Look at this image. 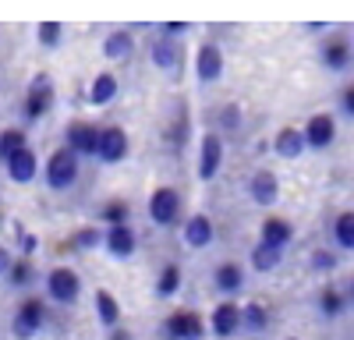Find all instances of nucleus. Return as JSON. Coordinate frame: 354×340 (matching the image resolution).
Returning a JSON list of instances; mask_svg holds the SVG:
<instances>
[{
  "instance_id": "nucleus-1",
  "label": "nucleus",
  "mask_w": 354,
  "mask_h": 340,
  "mask_svg": "<svg viewBox=\"0 0 354 340\" xmlns=\"http://www.w3.org/2000/svg\"><path fill=\"white\" fill-rule=\"evenodd\" d=\"M57 103V89H53V78L46 71L32 75L25 85V96H21V124H39L46 113Z\"/></svg>"
},
{
  "instance_id": "nucleus-2",
  "label": "nucleus",
  "mask_w": 354,
  "mask_h": 340,
  "mask_svg": "<svg viewBox=\"0 0 354 340\" xmlns=\"http://www.w3.org/2000/svg\"><path fill=\"white\" fill-rule=\"evenodd\" d=\"M78 174H82V156L71 149V146H61L53 149L50 160L43 163V181L50 191H68L78 185Z\"/></svg>"
},
{
  "instance_id": "nucleus-3",
  "label": "nucleus",
  "mask_w": 354,
  "mask_h": 340,
  "mask_svg": "<svg viewBox=\"0 0 354 340\" xmlns=\"http://www.w3.org/2000/svg\"><path fill=\"white\" fill-rule=\"evenodd\" d=\"M319 64L330 75H347L354 68V39H347L340 28H330L319 39Z\"/></svg>"
},
{
  "instance_id": "nucleus-4",
  "label": "nucleus",
  "mask_w": 354,
  "mask_h": 340,
  "mask_svg": "<svg viewBox=\"0 0 354 340\" xmlns=\"http://www.w3.org/2000/svg\"><path fill=\"white\" fill-rule=\"evenodd\" d=\"M46 319H50V312H46L43 298H21L15 316H11V337L15 340H36L43 333Z\"/></svg>"
},
{
  "instance_id": "nucleus-5",
  "label": "nucleus",
  "mask_w": 354,
  "mask_h": 340,
  "mask_svg": "<svg viewBox=\"0 0 354 340\" xmlns=\"http://www.w3.org/2000/svg\"><path fill=\"white\" fill-rule=\"evenodd\" d=\"M209 333V319H202L195 308H177L163 319L160 337L163 340H205Z\"/></svg>"
},
{
  "instance_id": "nucleus-6",
  "label": "nucleus",
  "mask_w": 354,
  "mask_h": 340,
  "mask_svg": "<svg viewBox=\"0 0 354 340\" xmlns=\"http://www.w3.org/2000/svg\"><path fill=\"white\" fill-rule=\"evenodd\" d=\"M145 209H149L153 227H160V231H170V227L181 223V191L170 188V185H160V188H153L149 206H145Z\"/></svg>"
},
{
  "instance_id": "nucleus-7",
  "label": "nucleus",
  "mask_w": 354,
  "mask_h": 340,
  "mask_svg": "<svg viewBox=\"0 0 354 340\" xmlns=\"http://www.w3.org/2000/svg\"><path fill=\"white\" fill-rule=\"evenodd\" d=\"M43 283H46V298L53 305L68 308V305H78V298H82V276L71 266H53Z\"/></svg>"
},
{
  "instance_id": "nucleus-8",
  "label": "nucleus",
  "mask_w": 354,
  "mask_h": 340,
  "mask_svg": "<svg viewBox=\"0 0 354 340\" xmlns=\"http://www.w3.org/2000/svg\"><path fill=\"white\" fill-rule=\"evenodd\" d=\"M149 61L156 71H167V75H181V64H185V46L177 36L170 32H156L149 39Z\"/></svg>"
},
{
  "instance_id": "nucleus-9",
  "label": "nucleus",
  "mask_w": 354,
  "mask_h": 340,
  "mask_svg": "<svg viewBox=\"0 0 354 340\" xmlns=\"http://www.w3.org/2000/svg\"><path fill=\"white\" fill-rule=\"evenodd\" d=\"M227 160V146H223V135L220 131H205L198 138V181H216L220 170Z\"/></svg>"
},
{
  "instance_id": "nucleus-10",
  "label": "nucleus",
  "mask_w": 354,
  "mask_h": 340,
  "mask_svg": "<svg viewBox=\"0 0 354 340\" xmlns=\"http://www.w3.org/2000/svg\"><path fill=\"white\" fill-rule=\"evenodd\" d=\"M241 330H245V323H241V305L234 301V298L216 301L213 312H209V333H213L216 340H234Z\"/></svg>"
},
{
  "instance_id": "nucleus-11",
  "label": "nucleus",
  "mask_w": 354,
  "mask_h": 340,
  "mask_svg": "<svg viewBox=\"0 0 354 340\" xmlns=\"http://www.w3.org/2000/svg\"><path fill=\"white\" fill-rule=\"evenodd\" d=\"M223 71H227V61H223L220 43H213V39L198 43V50H195V78L202 85H216L223 78Z\"/></svg>"
},
{
  "instance_id": "nucleus-12",
  "label": "nucleus",
  "mask_w": 354,
  "mask_h": 340,
  "mask_svg": "<svg viewBox=\"0 0 354 340\" xmlns=\"http://www.w3.org/2000/svg\"><path fill=\"white\" fill-rule=\"evenodd\" d=\"M128 153H131V138H128V131H124V128H117V124H106V128L100 131L96 160L106 163V167H113V163H124Z\"/></svg>"
},
{
  "instance_id": "nucleus-13",
  "label": "nucleus",
  "mask_w": 354,
  "mask_h": 340,
  "mask_svg": "<svg viewBox=\"0 0 354 340\" xmlns=\"http://www.w3.org/2000/svg\"><path fill=\"white\" fill-rule=\"evenodd\" d=\"M305 142H308L312 153H326L337 142V117L333 113H326V110L312 113V117L305 121Z\"/></svg>"
},
{
  "instance_id": "nucleus-14",
  "label": "nucleus",
  "mask_w": 354,
  "mask_h": 340,
  "mask_svg": "<svg viewBox=\"0 0 354 340\" xmlns=\"http://www.w3.org/2000/svg\"><path fill=\"white\" fill-rule=\"evenodd\" d=\"M213 238H216V223H213V216H205V213H192V216L181 223V241H185V248H192V252L209 248V245H213Z\"/></svg>"
},
{
  "instance_id": "nucleus-15",
  "label": "nucleus",
  "mask_w": 354,
  "mask_h": 340,
  "mask_svg": "<svg viewBox=\"0 0 354 340\" xmlns=\"http://www.w3.org/2000/svg\"><path fill=\"white\" fill-rule=\"evenodd\" d=\"M188 135H192V113H188V103H185V100H177V103H174V117H170V124L163 128V146L177 156V153L188 146Z\"/></svg>"
},
{
  "instance_id": "nucleus-16",
  "label": "nucleus",
  "mask_w": 354,
  "mask_h": 340,
  "mask_svg": "<svg viewBox=\"0 0 354 340\" xmlns=\"http://www.w3.org/2000/svg\"><path fill=\"white\" fill-rule=\"evenodd\" d=\"M103 248H106V255H110V259H117V263L131 259V255L138 252V234H135V227H131V223H117V227H106Z\"/></svg>"
},
{
  "instance_id": "nucleus-17",
  "label": "nucleus",
  "mask_w": 354,
  "mask_h": 340,
  "mask_svg": "<svg viewBox=\"0 0 354 340\" xmlns=\"http://www.w3.org/2000/svg\"><path fill=\"white\" fill-rule=\"evenodd\" d=\"M100 131H103V128H96L93 121H71V124L64 128V146H71L78 156H96V149H100Z\"/></svg>"
},
{
  "instance_id": "nucleus-18",
  "label": "nucleus",
  "mask_w": 354,
  "mask_h": 340,
  "mask_svg": "<svg viewBox=\"0 0 354 340\" xmlns=\"http://www.w3.org/2000/svg\"><path fill=\"white\" fill-rule=\"evenodd\" d=\"M245 191H248V198L255 206H277L280 202V178L273 174V170H255V174L248 178V185H245Z\"/></svg>"
},
{
  "instance_id": "nucleus-19",
  "label": "nucleus",
  "mask_w": 354,
  "mask_h": 340,
  "mask_svg": "<svg viewBox=\"0 0 354 340\" xmlns=\"http://www.w3.org/2000/svg\"><path fill=\"white\" fill-rule=\"evenodd\" d=\"M347 305H351V294L344 287H337V283H326V287H319L315 294V308H319V316L326 319V323H337L347 316Z\"/></svg>"
},
{
  "instance_id": "nucleus-20",
  "label": "nucleus",
  "mask_w": 354,
  "mask_h": 340,
  "mask_svg": "<svg viewBox=\"0 0 354 340\" xmlns=\"http://www.w3.org/2000/svg\"><path fill=\"white\" fill-rule=\"evenodd\" d=\"M4 170H8V178L15 181V185H32L36 178H39V160H36V153L32 149H18L8 163H4Z\"/></svg>"
},
{
  "instance_id": "nucleus-21",
  "label": "nucleus",
  "mask_w": 354,
  "mask_h": 340,
  "mask_svg": "<svg viewBox=\"0 0 354 340\" xmlns=\"http://www.w3.org/2000/svg\"><path fill=\"white\" fill-rule=\"evenodd\" d=\"M213 287H216V294H223V298L241 294V291H245V266H241V263H220V266L213 270Z\"/></svg>"
},
{
  "instance_id": "nucleus-22",
  "label": "nucleus",
  "mask_w": 354,
  "mask_h": 340,
  "mask_svg": "<svg viewBox=\"0 0 354 340\" xmlns=\"http://www.w3.org/2000/svg\"><path fill=\"white\" fill-rule=\"evenodd\" d=\"M305 149H308V142H305V128L287 124V128H280V131L273 135V153H277L280 160H298Z\"/></svg>"
},
{
  "instance_id": "nucleus-23",
  "label": "nucleus",
  "mask_w": 354,
  "mask_h": 340,
  "mask_svg": "<svg viewBox=\"0 0 354 340\" xmlns=\"http://www.w3.org/2000/svg\"><path fill=\"white\" fill-rule=\"evenodd\" d=\"M117 93H121V78H117L113 71H100L93 78V85H88L85 100H88V106H110L117 100Z\"/></svg>"
},
{
  "instance_id": "nucleus-24",
  "label": "nucleus",
  "mask_w": 354,
  "mask_h": 340,
  "mask_svg": "<svg viewBox=\"0 0 354 340\" xmlns=\"http://www.w3.org/2000/svg\"><path fill=\"white\" fill-rule=\"evenodd\" d=\"M259 241L266 245H277V248H287L294 241V223L283 220V216H266L259 223Z\"/></svg>"
},
{
  "instance_id": "nucleus-25",
  "label": "nucleus",
  "mask_w": 354,
  "mask_h": 340,
  "mask_svg": "<svg viewBox=\"0 0 354 340\" xmlns=\"http://www.w3.org/2000/svg\"><path fill=\"white\" fill-rule=\"evenodd\" d=\"M103 57L106 61H128V57H135V36L128 32V28H113V32H106Z\"/></svg>"
},
{
  "instance_id": "nucleus-26",
  "label": "nucleus",
  "mask_w": 354,
  "mask_h": 340,
  "mask_svg": "<svg viewBox=\"0 0 354 340\" xmlns=\"http://www.w3.org/2000/svg\"><path fill=\"white\" fill-rule=\"evenodd\" d=\"M93 305H96V319H100L103 330H117V326H121V301H117L106 287H100L93 294Z\"/></svg>"
},
{
  "instance_id": "nucleus-27",
  "label": "nucleus",
  "mask_w": 354,
  "mask_h": 340,
  "mask_svg": "<svg viewBox=\"0 0 354 340\" xmlns=\"http://www.w3.org/2000/svg\"><path fill=\"white\" fill-rule=\"evenodd\" d=\"M280 263H283V248H277V245L259 241V245H252V252H248V266H252L255 273H273V270H280Z\"/></svg>"
},
{
  "instance_id": "nucleus-28",
  "label": "nucleus",
  "mask_w": 354,
  "mask_h": 340,
  "mask_svg": "<svg viewBox=\"0 0 354 340\" xmlns=\"http://www.w3.org/2000/svg\"><path fill=\"white\" fill-rule=\"evenodd\" d=\"M241 323H245L248 337H259V333L270 330L273 312H270V305H262V301H248V305H241Z\"/></svg>"
},
{
  "instance_id": "nucleus-29",
  "label": "nucleus",
  "mask_w": 354,
  "mask_h": 340,
  "mask_svg": "<svg viewBox=\"0 0 354 340\" xmlns=\"http://www.w3.org/2000/svg\"><path fill=\"white\" fill-rule=\"evenodd\" d=\"M330 238L340 252H354V209H344L330 223Z\"/></svg>"
},
{
  "instance_id": "nucleus-30",
  "label": "nucleus",
  "mask_w": 354,
  "mask_h": 340,
  "mask_svg": "<svg viewBox=\"0 0 354 340\" xmlns=\"http://www.w3.org/2000/svg\"><path fill=\"white\" fill-rule=\"evenodd\" d=\"M4 283L11 291H28L36 283V266H32V255H21V259H15L11 273L4 276Z\"/></svg>"
},
{
  "instance_id": "nucleus-31",
  "label": "nucleus",
  "mask_w": 354,
  "mask_h": 340,
  "mask_svg": "<svg viewBox=\"0 0 354 340\" xmlns=\"http://www.w3.org/2000/svg\"><path fill=\"white\" fill-rule=\"evenodd\" d=\"M181 280H185L181 266H177V263H167V266L156 273V287H153V294H156V298H174L177 291H181Z\"/></svg>"
},
{
  "instance_id": "nucleus-32",
  "label": "nucleus",
  "mask_w": 354,
  "mask_h": 340,
  "mask_svg": "<svg viewBox=\"0 0 354 340\" xmlns=\"http://www.w3.org/2000/svg\"><path fill=\"white\" fill-rule=\"evenodd\" d=\"M106 238V231H100V227H78V231L68 238V248L71 252H88V248H100Z\"/></svg>"
},
{
  "instance_id": "nucleus-33",
  "label": "nucleus",
  "mask_w": 354,
  "mask_h": 340,
  "mask_svg": "<svg viewBox=\"0 0 354 340\" xmlns=\"http://www.w3.org/2000/svg\"><path fill=\"white\" fill-rule=\"evenodd\" d=\"M28 146V135H25V128H4L0 131V163H8L18 149H25Z\"/></svg>"
},
{
  "instance_id": "nucleus-34",
  "label": "nucleus",
  "mask_w": 354,
  "mask_h": 340,
  "mask_svg": "<svg viewBox=\"0 0 354 340\" xmlns=\"http://www.w3.org/2000/svg\"><path fill=\"white\" fill-rule=\"evenodd\" d=\"M100 220L106 227H117V223H131V206L124 202V198H110V202L100 206Z\"/></svg>"
},
{
  "instance_id": "nucleus-35",
  "label": "nucleus",
  "mask_w": 354,
  "mask_h": 340,
  "mask_svg": "<svg viewBox=\"0 0 354 340\" xmlns=\"http://www.w3.org/2000/svg\"><path fill=\"white\" fill-rule=\"evenodd\" d=\"M216 121H220V135H234L241 131V121H245V110L238 103H223L216 110Z\"/></svg>"
},
{
  "instance_id": "nucleus-36",
  "label": "nucleus",
  "mask_w": 354,
  "mask_h": 340,
  "mask_svg": "<svg viewBox=\"0 0 354 340\" xmlns=\"http://www.w3.org/2000/svg\"><path fill=\"white\" fill-rule=\"evenodd\" d=\"M36 39L43 50H57L64 43V21H39L36 25Z\"/></svg>"
},
{
  "instance_id": "nucleus-37",
  "label": "nucleus",
  "mask_w": 354,
  "mask_h": 340,
  "mask_svg": "<svg viewBox=\"0 0 354 340\" xmlns=\"http://www.w3.org/2000/svg\"><path fill=\"white\" fill-rule=\"evenodd\" d=\"M308 263H312V270H315V273H337L340 255H337L333 248H315V252L308 255Z\"/></svg>"
},
{
  "instance_id": "nucleus-38",
  "label": "nucleus",
  "mask_w": 354,
  "mask_h": 340,
  "mask_svg": "<svg viewBox=\"0 0 354 340\" xmlns=\"http://www.w3.org/2000/svg\"><path fill=\"white\" fill-rule=\"evenodd\" d=\"M15 241H18L21 255H36V248H39V238H36L32 231H25L21 223H15Z\"/></svg>"
},
{
  "instance_id": "nucleus-39",
  "label": "nucleus",
  "mask_w": 354,
  "mask_h": 340,
  "mask_svg": "<svg viewBox=\"0 0 354 340\" xmlns=\"http://www.w3.org/2000/svg\"><path fill=\"white\" fill-rule=\"evenodd\" d=\"M337 106H340V113L347 121H354V82H347L344 89H340V96H337Z\"/></svg>"
},
{
  "instance_id": "nucleus-40",
  "label": "nucleus",
  "mask_w": 354,
  "mask_h": 340,
  "mask_svg": "<svg viewBox=\"0 0 354 340\" xmlns=\"http://www.w3.org/2000/svg\"><path fill=\"white\" fill-rule=\"evenodd\" d=\"M11 266H15V255H11V248L0 245V280H4V276L11 273Z\"/></svg>"
},
{
  "instance_id": "nucleus-41",
  "label": "nucleus",
  "mask_w": 354,
  "mask_h": 340,
  "mask_svg": "<svg viewBox=\"0 0 354 340\" xmlns=\"http://www.w3.org/2000/svg\"><path fill=\"white\" fill-rule=\"evenodd\" d=\"M160 32L181 36V32H192V25H188V21H163V25H160Z\"/></svg>"
},
{
  "instance_id": "nucleus-42",
  "label": "nucleus",
  "mask_w": 354,
  "mask_h": 340,
  "mask_svg": "<svg viewBox=\"0 0 354 340\" xmlns=\"http://www.w3.org/2000/svg\"><path fill=\"white\" fill-rule=\"evenodd\" d=\"M106 340H135V337H131L124 326H117V330H110V337H106Z\"/></svg>"
},
{
  "instance_id": "nucleus-43",
  "label": "nucleus",
  "mask_w": 354,
  "mask_h": 340,
  "mask_svg": "<svg viewBox=\"0 0 354 340\" xmlns=\"http://www.w3.org/2000/svg\"><path fill=\"white\" fill-rule=\"evenodd\" d=\"M347 294H351V305H354V276H351V283H347Z\"/></svg>"
},
{
  "instance_id": "nucleus-44",
  "label": "nucleus",
  "mask_w": 354,
  "mask_h": 340,
  "mask_svg": "<svg viewBox=\"0 0 354 340\" xmlns=\"http://www.w3.org/2000/svg\"><path fill=\"white\" fill-rule=\"evenodd\" d=\"M0 227H4V206H0Z\"/></svg>"
},
{
  "instance_id": "nucleus-45",
  "label": "nucleus",
  "mask_w": 354,
  "mask_h": 340,
  "mask_svg": "<svg viewBox=\"0 0 354 340\" xmlns=\"http://www.w3.org/2000/svg\"><path fill=\"white\" fill-rule=\"evenodd\" d=\"M287 340H301V337H287Z\"/></svg>"
}]
</instances>
